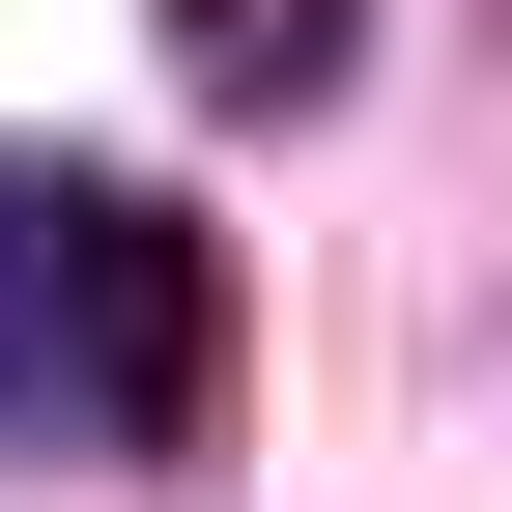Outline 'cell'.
Segmentation results:
<instances>
[{
	"label": "cell",
	"instance_id": "obj_1",
	"mask_svg": "<svg viewBox=\"0 0 512 512\" xmlns=\"http://www.w3.org/2000/svg\"><path fill=\"white\" fill-rule=\"evenodd\" d=\"M200 228L86 143H0V484H171L200 456Z\"/></svg>",
	"mask_w": 512,
	"mask_h": 512
}]
</instances>
